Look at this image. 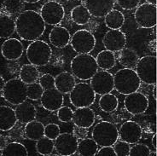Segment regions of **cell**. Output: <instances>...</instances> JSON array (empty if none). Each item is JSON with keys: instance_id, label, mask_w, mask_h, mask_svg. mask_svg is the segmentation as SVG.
I'll return each instance as SVG.
<instances>
[{"instance_id": "20", "label": "cell", "mask_w": 157, "mask_h": 156, "mask_svg": "<svg viewBox=\"0 0 157 156\" xmlns=\"http://www.w3.org/2000/svg\"><path fill=\"white\" fill-rule=\"evenodd\" d=\"M73 122L75 126L80 128L88 129L95 123V113L89 107L77 108L74 112Z\"/></svg>"}, {"instance_id": "34", "label": "cell", "mask_w": 157, "mask_h": 156, "mask_svg": "<svg viewBox=\"0 0 157 156\" xmlns=\"http://www.w3.org/2000/svg\"><path fill=\"white\" fill-rule=\"evenodd\" d=\"M3 156H28V151L27 148L21 143L12 142L6 145V147L2 150Z\"/></svg>"}, {"instance_id": "45", "label": "cell", "mask_w": 157, "mask_h": 156, "mask_svg": "<svg viewBox=\"0 0 157 156\" xmlns=\"http://www.w3.org/2000/svg\"><path fill=\"white\" fill-rule=\"evenodd\" d=\"M11 130L12 131L10 133V137H11V138H14V139H20V138H21L22 135H21V130H20V127L16 128V125H15Z\"/></svg>"}, {"instance_id": "9", "label": "cell", "mask_w": 157, "mask_h": 156, "mask_svg": "<svg viewBox=\"0 0 157 156\" xmlns=\"http://www.w3.org/2000/svg\"><path fill=\"white\" fill-rule=\"evenodd\" d=\"M72 49L78 54H90L94 50L97 40L95 36L88 30H78L71 37Z\"/></svg>"}, {"instance_id": "10", "label": "cell", "mask_w": 157, "mask_h": 156, "mask_svg": "<svg viewBox=\"0 0 157 156\" xmlns=\"http://www.w3.org/2000/svg\"><path fill=\"white\" fill-rule=\"evenodd\" d=\"M134 18L140 28H154L156 26V5L146 3L137 6Z\"/></svg>"}, {"instance_id": "11", "label": "cell", "mask_w": 157, "mask_h": 156, "mask_svg": "<svg viewBox=\"0 0 157 156\" xmlns=\"http://www.w3.org/2000/svg\"><path fill=\"white\" fill-rule=\"evenodd\" d=\"M39 14L45 24L56 26L62 22L65 16V10L63 4L56 0H51L43 4Z\"/></svg>"}, {"instance_id": "29", "label": "cell", "mask_w": 157, "mask_h": 156, "mask_svg": "<svg viewBox=\"0 0 157 156\" xmlns=\"http://www.w3.org/2000/svg\"><path fill=\"white\" fill-rule=\"evenodd\" d=\"M96 61L98 67L102 68V70H109L116 64V57L114 53L108 50L101 51L97 55Z\"/></svg>"}, {"instance_id": "12", "label": "cell", "mask_w": 157, "mask_h": 156, "mask_svg": "<svg viewBox=\"0 0 157 156\" xmlns=\"http://www.w3.org/2000/svg\"><path fill=\"white\" fill-rule=\"evenodd\" d=\"M90 85L98 95L111 93L114 90V75L108 70L98 71L90 78Z\"/></svg>"}, {"instance_id": "6", "label": "cell", "mask_w": 157, "mask_h": 156, "mask_svg": "<svg viewBox=\"0 0 157 156\" xmlns=\"http://www.w3.org/2000/svg\"><path fill=\"white\" fill-rule=\"evenodd\" d=\"M72 105L77 108H85L93 105L96 93L88 83H77L69 93Z\"/></svg>"}, {"instance_id": "1", "label": "cell", "mask_w": 157, "mask_h": 156, "mask_svg": "<svg viewBox=\"0 0 157 156\" xmlns=\"http://www.w3.org/2000/svg\"><path fill=\"white\" fill-rule=\"evenodd\" d=\"M44 30L45 22L41 15L34 10L21 12L16 20V32L24 40H37L43 35Z\"/></svg>"}, {"instance_id": "28", "label": "cell", "mask_w": 157, "mask_h": 156, "mask_svg": "<svg viewBox=\"0 0 157 156\" xmlns=\"http://www.w3.org/2000/svg\"><path fill=\"white\" fill-rule=\"evenodd\" d=\"M104 22L109 29H120L125 23V16L122 12L113 9L104 16Z\"/></svg>"}, {"instance_id": "24", "label": "cell", "mask_w": 157, "mask_h": 156, "mask_svg": "<svg viewBox=\"0 0 157 156\" xmlns=\"http://www.w3.org/2000/svg\"><path fill=\"white\" fill-rule=\"evenodd\" d=\"M75 84V76L68 72H63L55 78V88L63 94L70 93Z\"/></svg>"}, {"instance_id": "13", "label": "cell", "mask_w": 157, "mask_h": 156, "mask_svg": "<svg viewBox=\"0 0 157 156\" xmlns=\"http://www.w3.org/2000/svg\"><path fill=\"white\" fill-rule=\"evenodd\" d=\"M55 141V150L59 155L70 156L77 153L78 142L74 134L68 132L60 133Z\"/></svg>"}, {"instance_id": "33", "label": "cell", "mask_w": 157, "mask_h": 156, "mask_svg": "<svg viewBox=\"0 0 157 156\" xmlns=\"http://www.w3.org/2000/svg\"><path fill=\"white\" fill-rule=\"evenodd\" d=\"M99 107L102 111L105 113H112L118 108L119 100L117 97L111 93L104 94L99 99Z\"/></svg>"}, {"instance_id": "14", "label": "cell", "mask_w": 157, "mask_h": 156, "mask_svg": "<svg viewBox=\"0 0 157 156\" xmlns=\"http://www.w3.org/2000/svg\"><path fill=\"white\" fill-rule=\"evenodd\" d=\"M124 106L128 113L132 115H138L146 112L149 107V99L144 94L136 91L126 95Z\"/></svg>"}, {"instance_id": "36", "label": "cell", "mask_w": 157, "mask_h": 156, "mask_svg": "<svg viewBox=\"0 0 157 156\" xmlns=\"http://www.w3.org/2000/svg\"><path fill=\"white\" fill-rule=\"evenodd\" d=\"M4 10L10 16L21 13L24 9L23 0H3L2 4Z\"/></svg>"}, {"instance_id": "35", "label": "cell", "mask_w": 157, "mask_h": 156, "mask_svg": "<svg viewBox=\"0 0 157 156\" xmlns=\"http://www.w3.org/2000/svg\"><path fill=\"white\" fill-rule=\"evenodd\" d=\"M36 150L41 155H51L55 150V143L46 137H41L36 143Z\"/></svg>"}, {"instance_id": "8", "label": "cell", "mask_w": 157, "mask_h": 156, "mask_svg": "<svg viewBox=\"0 0 157 156\" xmlns=\"http://www.w3.org/2000/svg\"><path fill=\"white\" fill-rule=\"evenodd\" d=\"M136 73L141 82L153 86L156 84V56L145 55L139 58L136 65Z\"/></svg>"}, {"instance_id": "41", "label": "cell", "mask_w": 157, "mask_h": 156, "mask_svg": "<svg viewBox=\"0 0 157 156\" xmlns=\"http://www.w3.org/2000/svg\"><path fill=\"white\" fill-rule=\"evenodd\" d=\"M61 133L60 127L56 124H48L46 126H44V137L50 138L51 140H56V138L58 137Z\"/></svg>"}, {"instance_id": "40", "label": "cell", "mask_w": 157, "mask_h": 156, "mask_svg": "<svg viewBox=\"0 0 157 156\" xmlns=\"http://www.w3.org/2000/svg\"><path fill=\"white\" fill-rule=\"evenodd\" d=\"M114 151L116 153V156H129L130 144L125 141H117L113 145Z\"/></svg>"}, {"instance_id": "26", "label": "cell", "mask_w": 157, "mask_h": 156, "mask_svg": "<svg viewBox=\"0 0 157 156\" xmlns=\"http://www.w3.org/2000/svg\"><path fill=\"white\" fill-rule=\"evenodd\" d=\"M24 135L29 140L38 141L44 137V125L39 121H31L25 125Z\"/></svg>"}, {"instance_id": "22", "label": "cell", "mask_w": 157, "mask_h": 156, "mask_svg": "<svg viewBox=\"0 0 157 156\" xmlns=\"http://www.w3.org/2000/svg\"><path fill=\"white\" fill-rule=\"evenodd\" d=\"M50 42L58 49H63L70 43L71 35L69 31L64 27H55L50 32Z\"/></svg>"}, {"instance_id": "7", "label": "cell", "mask_w": 157, "mask_h": 156, "mask_svg": "<svg viewBox=\"0 0 157 156\" xmlns=\"http://www.w3.org/2000/svg\"><path fill=\"white\" fill-rule=\"evenodd\" d=\"M3 97L11 105H19L27 100V85L20 78H11L5 82L3 90Z\"/></svg>"}, {"instance_id": "15", "label": "cell", "mask_w": 157, "mask_h": 156, "mask_svg": "<svg viewBox=\"0 0 157 156\" xmlns=\"http://www.w3.org/2000/svg\"><path fill=\"white\" fill-rule=\"evenodd\" d=\"M103 46L108 51L119 52L124 49L126 44V34L120 29H110L102 39Z\"/></svg>"}, {"instance_id": "54", "label": "cell", "mask_w": 157, "mask_h": 156, "mask_svg": "<svg viewBox=\"0 0 157 156\" xmlns=\"http://www.w3.org/2000/svg\"><path fill=\"white\" fill-rule=\"evenodd\" d=\"M0 156H2V151L0 150Z\"/></svg>"}, {"instance_id": "3", "label": "cell", "mask_w": 157, "mask_h": 156, "mask_svg": "<svg viewBox=\"0 0 157 156\" xmlns=\"http://www.w3.org/2000/svg\"><path fill=\"white\" fill-rule=\"evenodd\" d=\"M141 80L132 68H122L114 75V87L119 93L129 95L138 90Z\"/></svg>"}, {"instance_id": "4", "label": "cell", "mask_w": 157, "mask_h": 156, "mask_svg": "<svg viewBox=\"0 0 157 156\" xmlns=\"http://www.w3.org/2000/svg\"><path fill=\"white\" fill-rule=\"evenodd\" d=\"M26 55L30 64L36 67H43L51 62L52 51L46 42L37 39L28 45Z\"/></svg>"}, {"instance_id": "47", "label": "cell", "mask_w": 157, "mask_h": 156, "mask_svg": "<svg viewBox=\"0 0 157 156\" xmlns=\"http://www.w3.org/2000/svg\"><path fill=\"white\" fill-rule=\"evenodd\" d=\"M152 146H153L155 151H156L157 146H156V134H155V133L154 134L153 137H152Z\"/></svg>"}, {"instance_id": "51", "label": "cell", "mask_w": 157, "mask_h": 156, "mask_svg": "<svg viewBox=\"0 0 157 156\" xmlns=\"http://www.w3.org/2000/svg\"><path fill=\"white\" fill-rule=\"evenodd\" d=\"M148 4H154V5H156V0H146Z\"/></svg>"}, {"instance_id": "55", "label": "cell", "mask_w": 157, "mask_h": 156, "mask_svg": "<svg viewBox=\"0 0 157 156\" xmlns=\"http://www.w3.org/2000/svg\"><path fill=\"white\" fill-rule=\"evenodd\" d=\"M78 1H82V0H78Z\"/></svg>"}, {"instance_id": "46", "label": "cell", "mask_w": 157, "mask_h": 156, "mask_svg": "<svg viewBox=\"0 0 157 156\" xmlns=\"http://www.w3.org/2000/svg\"><path fill=\"white\" fill-rule=\"evenodd\" d=\"M7 144H8V143H7V138L5 137H4V136H1V135H0V150L2 151V150L6 147V145Z\"/></svg>"}, {"instance_id": "53", "label": "cell", "mask_w": 157, "mask_h": 156, "mask_svg": "<svg viewBox=\"0 0 157 156\" xmlns=\"http://www.w3.org/2000/svg\"><path fill=\"white\" fill-rule=\"evenodd\" d=\"M156 155H157L156 151H154V152H152V151H150L149 156H156Z\"/></svg>"}, {"instance_id": "18", "label": "cell", "mask_w": 157, "mask_h": 156, "mask_svg": "<svg viewBox=\"0 0 157 156\" xmlns=\"http://www.w3.org/2000/svg\"><path fill=\"white\" fill-rule=\"evenodd\" d=\"M114 0H85L86 7L90 16L102 18L114 8Z\"/></svg>"}, {"instance_id": "19", "label": "cell", "mask_w": 157, "mask_h": 156, "mask_svg": "<svg viewBox=\"0 0 157 156\" xmlns=\"http://www.w3.org/2000/svg\"><path fill=\"white\" fill-rule=\"evenodd\" d=\"M24 48L22 43L16 39H8L1 47V53L8 61H16L21 57Z\"/></svg>"}, {"instance_id": "50", "label": "cell", "mask_w": 157, "mask_h": 156, "mask_svg": "<svg viewBox=\"0 0 157 156\" xmlns=\"http://www.w3.org/2000/svg\"><path fill=\"white\" fill-rule=\"evenodd\" d=\"M40 0H23V2L28 3V4H34V3H38Z\"/></svg>"}, {"instance_id": "31", "label": "cell", "mask_w": 157, "mask_h": 156, "mask_svg": "<svg viewBox=\"0 0 157 156\" xmlns=\"http://www.w3.org/2000/svg\"><path fill=\"white\" fill-rule=\"evenodd\" d=\"M16 32V21L7 15L0 16V39H7Z\"/></svg>"}, {"instance_id": "16", "label": "cell", "mask_w": 157, "mask_h": 156, "mask_svg": "<svg viewBox=\"0 0 157 156\" xmlns=\"http://www.w3.org/2000/svg\"><path fill=\"white\" fill-rule=\"evenodd\" d=\"M142 128L135 121H126L123 123L119 130V138L129 144L137 143L142 138Z\"/></svg>"}, {"instance_id": "30", "label": "cell", "mask_w": 157, "mask_h": 156, "mask_svg": "<svg viewBox=\"0 0 157 156\" xmlns=\"http://www.w3.org/2000/svg\"><path fill=\"white\" fill-rule=\"evenodd\" d=\"M90 14L86 7L83 4L77 5L71 10V19L77 25H86L90 20Z\"/></svg>"}, {"instance_id": "27", "label": "cell", "mask_w": 157, "mask_h": 156, "mask_svg": "<svg viewBox=\"0 0 157 156\" xmlns=\"http://www.w3.org/2000/svg\"><path fill=\"white\" fill-rule=\"evenodd\" d=\"M19 77L20 79L28 86L33 83H35L39 79V70L34 65L25 64L20 69Z\"/></svg>"}, {"instance_id": "23", "label": "cell", "mask_w": 157, "mask_h": 156, "mask_svg": "<svg viewBox=\"0 0 157 156\" xmlns=\"http://www.w3.org/2000/svg\"><path fill=\"white\" fill-rule=\"evenodd\" d=\"M17 123L15 109L9 106H0V131H9Z\"/></svg>"}, {"instance_id": "2", "label": "cell", "mask_w": 157, "mask_h": 156, "mask_svg": "<svg viewBox=\"0 0 157 156\" xmlns=\"http://www.w3.org/2000/svg\"><path fill=\"white\" fill-rule=\"evenodd\" d=\"M72 74L79 80H89L98 71V66L94 56L90 54H78L71 61Z\"/></svg>"}, {"instance_id": "25", "label": "cell", "mask_w": 157, "mask_h": 156, "mask_svg": "<svg viewBox=\"0 0 157 156\" xmlns=\"http://www.w3.org/2000/svg\"><path fill=\"white\" fill-rule=\"evenodd\" d=\"M138 60H139V56L137 52L132 49L124 48L121 51H119L118 61L120 64L124 67L133 68L137 65Z\"/></svg>"}, {"instance_id": "52", "label": "cell", "mask_w": 157, "mask_h": 156, "mask_svg": "<svg viewBox=\"0 0 157 156\" xmlns=\"http://www.w3.org/2000/svg\"><path fill=\"white\" fill-rule=\"evenodd\" d=\"M68 1H69V0H56V2H58L60 4H62V3H67Z\"/></svg>"}, {"instance_id": "38", "label": "cell", "mask_w": 157, "mask_h": 156, "mask_svg": "<svg viewBox=\"0 0 157 156\" xmlns=\"http://www.w3.org/2000/svg\"><path fill=\"white\" fill-rule=\"evenodd\" d=\"M150 151V148L147 145L138 143L130 148L129 156H149Z\"/></svg>"}, {"instance_id": "32", "label": "cell", "mask_w": 157, "mask_h": 156, "mask_svg": "<svg viewBox=\"0 0 157 156\" xmlns=\"http://www.w3.org/2000/svg\"><path fill=\"white\" fill-rule=\"evenodd\" d=\"M98 145L92 138H84L78 143L77 153L82 156H94L97 154Z\"/></svg>"}, {"instance_id": "48", "label": "cell", "mask_w": 157, "mask_h": 156, "mask_svg": "<svg viewBox=\"0 0 157 156\" xmlns=\"http://www.w3.org/2000/svg\"><path fill=\"white\" fill-rule=\"evenodd\" d=\"M4 85H5V81H4V78L0 75V91H2L4 89Z\"/></svg>"}, {"instance_id": "17", "label": "cell", "mask_w": 157, "mask_h": 156, "mask_svg": "<svg viewBox=\"0 0 157 156\" xmlns=\"http://www.w3.org/2000/svg\"><path fill=\"white\" fill-rule=\"evenodd\" d=\"M40 100L41 105L43 106L44 108L50 112L57 111L61 107H63L64 102L63 94L61 93L56 88L44 90Z\"/></svg>"}, {"instance_id": "39", "label": "cell", "mask_w": 157, "mask_h": 156, "mask_svg": "<svg viewBox=\"0 0 157 156\" xmlns=\"http://www.w3.org/2000/svg\"><path fill=\"white\" fill-rule=\"evenodd\" d=\"M74 111L67 106H63L57 110V117L61 122L68 123L73 120Z\"/></svg>"}, {"instance_id": "5", "label": "cell", "mask_w": 157, "mask_h": 156, "mask_svg": "<svg viewBox=\"0 0 157 156\" xmlns=\"http://www.w3.org/2000/svg\"><path fill=\"white\" fill-rule=\"evenodd\" d=\"M91 136L100 147L113 146L119 139V130L113 123L102 121L95 125Z\"/></svg>"}, {"instance_id": "43", "label": "cell", "mask_w": 157, "mask_h": 156, "mask_svg": "<svg viewBox=\"0 0 157 156\" xmlns=\"http://www.w3.org/2000/svg\"><path fill=\"white\" fill-rule=\"evenodd\" d=\"M116 3L123 10H131L137 8L140 0H116Z\"/></svg>"}, {"instance_id": "49", "label": "cell", "mask_w": 157, "mask_h": 156, "mask_svg": "<svg viewBox=\"0 0 157 156\" xmlns=\"http://www.w3.org/2000/svg\"><path fill=\"white\" fill-rule=\"evenodd\" d=\"M153 97L155 100H156V85H153Z\"/></svg>"}, {"instance_id": "37", "label": "cell", "mask_w": 157, "mask_h": 156, "mask_svg": "<svg viewBox=\"0 0 157 156\" xmlns=\"http://www.w3.org/2000/svg\"><path fill=\"white\" fill-rule=\"evenodd\" d=\"M44 89L39 83H33L27 86V95L28 98L32 101H38L43 95Z\"/></svg>"}, {"instance_id": "44", "label": "cell", "mask_w": 157, "mask_h": 156, "mask_svg": "<svg viewBox=\"0 0 157 156\" xmlns=\"http://www.w3.org/2000/svg\"><path fill=\"white\" fill-rule=\"evenodd\" d=\"M98 156H116V153L114 151L113 146H105L102 147L98 150L97 154Z\"/></svg>"}, {"instance_id": "42", "label": "cell", "mask_w": 157, "mask_h": 156, "mask_svg": "<svg viewBox=\"0 0 157 156\" xmlns=\"http://www.w3.org/2000/svg\"><path fill=\"white\" fill-rule=\"evenodd\" d=\"M39 83L44 90H49L51 88H55V78L51 74H45L39 78Z\"/></svg>"}, {"instance_id": "21", "label": "cell", "mask_w": 157, "mask_h": 156, "mask_svg": "<svg viewBox=\"0 0 157 156\" xmlns=\"http://www.w3.org/2000/svg\"><path fill=\"white\" fill-rule=\"evenodd\" d=\"M16 116L17 121L21 124H28L33 120H35L37 116V109L33 104L25 101L19 105H16Z\"/></svg>"}]
</instances>
